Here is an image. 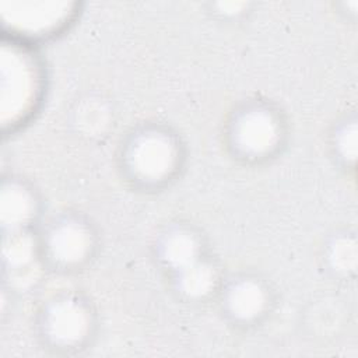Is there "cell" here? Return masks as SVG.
<instances>
[{"label": "cell", "instance_id": "1", "mask_svg": "<svg viewBox=\"0 0 358 358\" xmlns=\"http://www.w3.org/2000/svg\"><path fill=\"white\" fill-rule=\"evenodd\" d=\"M77 4L66 1L1 4L3 20L11 29L28 35H46L66 25L76 14Z\"/></svg>", "mask_w": 358, "mask_h": 358}, {"label": "cell", "instance_id": "2", "mask_svg": "<svg viewBox=\"0 0 358 358\" xmlns=\"http://www.w3.org/2000/svg\"><path fill=\"white\" fill-rule=\"evenodd\" d=\"M38 91L35 67L29 59L11 49L10 56L3 55V119L8 115L15 122L27 113Z\"/></svg>", "mask_w": 358, "mask_h": 358}, {"label": "cell", "instance_id": "3", "mask_svg": "<svg viewBox=\"0 0 358 358\" xmlns=\"http://www.w3.org/2000/svg\"><path fill=\"white\" fill-rule=\"evenodd\" d=\"M129 159L137 175L144 179L159 180L173 169L176 150L165 134L147 133L133 143Z\"/></svg>", "mask_w": 358, "mask_h": 358}, {"label": "cell", "instance_id": "4", "mask_svg": "<svg viewBox=\"0 0 358 358\" xmlns=\"http://www.w3.org/2000/svg\"><path fill=\"white\" fill-rule=\"evenodd\" d=\"M236 140L250 154L266 152L277 140V124L266 110H250L236 124Z\"/></svg>", "mask_w": 358, "mask_h": 358}, {"label": "cell", "instance_id": "5", "mask_svg": "<svg viewBox=\"0 0 358 358\" xmlns=\"http://www.w3.org/2000/svg\"><path fill=\"white\" fill-rule=\"evenodd\" d=\"M49 246L53 257L59 262L76 263L91 248V236L81 224L69 221L53 229Z\"/></svg>", "mask_w": 358, "mask_h": 358}, {"label": "cell", "instance_id": "6", "mask_svg": "<svg viewBox=\"0 0 358 358\" xmlns=\"http://www.w3.org/2000/svg\"><path fill=\"white\" fill-rule=\"evenodd\" d=\"M50 329L59 340L71 341L78 338L87 326L84 309L74 301H62L50 310Z\"/></svg>", "mask_w": 358, "mask_h": 358}, {"label": "cell", "instance_id": "7", "mask_svg": "<svg viewBox=\"0 0 358 358\" xmlns=\"http://www.w3.org/2000/svg\"><path fill=\"white\" fill-rule=\"evenodd\" d=\"M228 305L234 315L253 317L264 306V292L255 281H239L229 289Z\"/></svg>", "mask_w": 358, "mask_h": 358}, {"label": "cell", "instance_id": "8", "mask_svg": "<svg viewBox=\"0 0 358 358\" xmlns=\"http://www.w3.org/2000/svg\"><path fill=\"white\" fill-rule=\"evenodd\" d=\"M31 211L32 200L24 189L14 185L3 189L1 218L4 224L18 227L31 217Z\"/></svg>", "mask_w": 358, "mask_h": 358}, {"label": "cell", "instance_id": "9", "mask_svg": "<svg viewBox=\"0 0 358 358\" xmlns=\"http://www.w3.org/2000/svg\"><path fill=\"white\" fill-rule=\"evenodd\" d=\"M162 252L171 266L183 270L194 263L197 245L189 234L173 232L165 239Z\"/></svg>", "mask_w": 358, "mask_h": 358}, {"label": "cell", "instance_id": "10", "mask_svg": "<svg viewBox=\"0 0 358 358\" xmlns=\"http://www.w3.org/2000/svg\"><path fill=\"white\" fill-rule=\"evenodd\" d=\"M213 271L204 264L193 263L183 268L182 285L183 289L190 295H201L207 292L208 288L213 285Z\"/></svg>", "mask_w": 358, "mask_h": 358}, {"label": "cell", "instance_id": "11", "mask_svg": "<svg viewBox=\"0 0 358 358\" xmlns=\"http://www.w3.org/2000/svg\"><path fill=\"white\" fill-rule=\"evenodd\" d=\"M338 150L343 157L354 159L355 155V127L354 123L348 127H344L338 136Z\"/></svg>", "mask_w": 358, "mask_h": 358}]
</instances>
